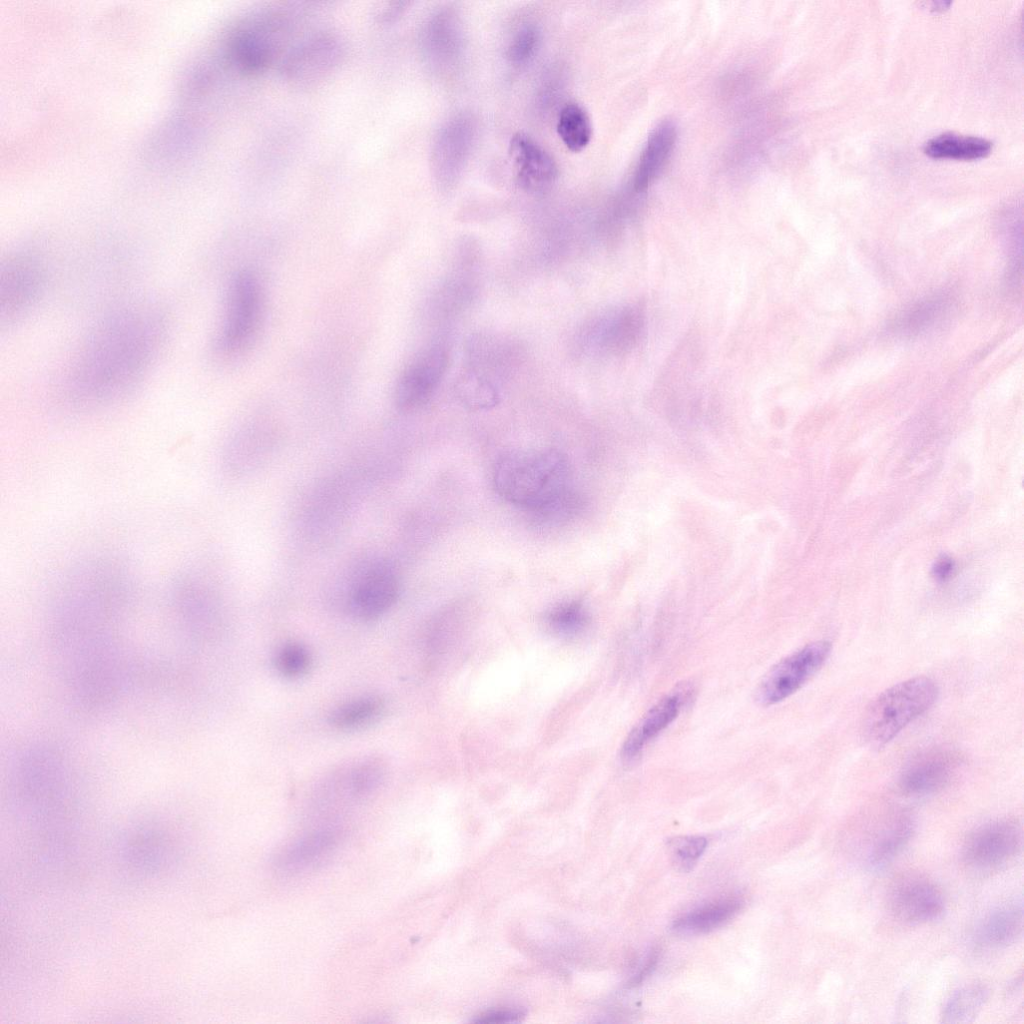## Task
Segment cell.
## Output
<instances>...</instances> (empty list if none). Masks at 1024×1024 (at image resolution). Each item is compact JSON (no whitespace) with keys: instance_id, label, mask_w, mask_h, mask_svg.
I'll return each instance as SVG.
<instances>
[{"instance_id":"6da1fadb","label":"cell","mask_w":1024,"mask_h":1024,"mask_svg":"<svg viewBox=\"0 0 1024 1024\" xmlns=\"http://www.w3.org/2000/svg\"><path fill=\"white\" fill-rule=\"evenodd\" d=\"M163 313L147 304L104 315L73 355L63 379L64 396L79 408H100L129 396L148 376L165 343Z\"/></svg>"},{"instance_id":"7a4b0ae2","label":"cell","mask_w":1024,"mask_h":1024,"mask_svg":"<svg viewBox=\"0 0 1024 1024\" xmlns=\"http://www.w3.org/2000/svg\"><path fill=\"white\" fill-rule=\"evenodd\" d=\"M500 497L530 514L544 510L573 491L566 457L553 449H522L503 454L493 471Z\"/></svg>"},{"instance_id":"3957f363","label":"cell","mask_w":1024,"mask_h":1024,"mask_svg":"<svg viewBox=\"0 0 1024 1024\" xmlns=\"http://www.w3.org/2000/svg\"><path fill=\"white\" fill-rule=\"evenodd\" d=\"M291 20L286 11L269 9L238 24L229 34L225 53L229 63L247 76L265 72L286 52Z\"/></svg>"},{"instance_id":"277c9868","label":"cell","mask_w":1024,"mask_h":1024,"mask_svg":"<svg viewBox=\"0 0 1024 1024\" xmlns=\"http://www.w3.org/2000/svg\"><path fill=\"white\" fill-rule=\"evenodd\" d=\"M937 696L936 683L925 676L913 677L888 688L873 700L864 714L865 741L875 748L885 746L927 711Z\"/></svg>"},{"instance_id":"5b68a950","label":"cell","mask_w":1024,"mask_h":1024,"mask_svg":"<svg viewBox=\"0 0 1024 1024\" xmlns=\"http://www.w3.org/2000/svg\"><path fill=\"white\" fill-rule=\"evenodd\" d=\"M47 281L43 257L34 248H16L1 263L0 318L4 326L14 325L37 306Z\"/></svg>"},{"instance_id":"8992f818","label":"cell","mask_w":1024,"mask_h":1024,"mask_svg":"<svg viewBox=\"0 0 1024 1024\" xmlns=\"http://www.w3.org/2000/svg\"><path fill=\"white\" fill-rule=\"evenodd\" d=\"M343 597L349 613L363 621L389 611L400 593V578L388 559L373 557L352 567L345 576Z\"/></svg>"},{"instance_id":"52a82bcc","label":"cell","mask_w":1024,"mask_h":1024,"mask_svg":"<svg viewBox=\"0 0 1024 1024\" xmlns=\"http://www.w3.org/2000/svg\"><path fill=\"white\" fill-rule=\"evenodd\" d=\"M344 56L345 45L340 36L319 30L289 46L279 61L278 69L286 83L307 88L329 77Z\"/></svg>"},{"instance_id":"ba28073f","label":"cell","mask_w":1024,"mask_h":1024,"mask_svg":"<svg viewBox=\"0 0 1024 1024\" xmlns=\"http://www.w3.org/2000/svg\"><path fill=\"white\" fill-rule=\"evenodd\" d=\"M261 310V288L250 271L236 273L229 283L215 349L221 356L240 352L255 332Z\"/></svg>"},{"instance_id":"9c48e42d","label":"cell","mask_w":1024,"mask_h":1024,"mask_svg":"<svg viewBox=\"0 0 1024 1024\" xmlns=\"http://www.w3.org/2000/svg\"><path fill=\"white\" fill-rule=\"evenodd\" d=\"M1023 832L1014 819H997L980 825L966 838L962 860L971 872L991 874L1006 867L1021 852Z\"/></svg>"},{"instance_id":"30bf717a","label":"cell","mask_w":1024,"mask_h":1024,"mask_svg":"<svg viewBox=\"0 0 1024 1024\" xmlns=\"http://www.w3.org/2000/svg\"><path fill=\"white\" fill-rule=\"evenodd\" d=\"M830 652L831 643L819 640L778 662L759 683L757 702L769 706L795 693L822 667Z\"/></svg>"},{"instance_id":"8fae6325","label":"cell","mask_w":1024,"mask_h":1024,"mask_svg":"<svg viewBox=\"0 0 1024 1024\" xmlns=\"http://www.w3.org/2000/svg\"><path fill=\"white\" fill-rule=\"evenodd\" d=\"M888 907L899 921L920 925L940 919L946 902L933 881L919 874H907L895 880L890 887Z\"/></svg>"},{"instance_id":"7c38bea8","label":"cell","mask_w":1024,"mask_h":1024,"mask_svg":"<svg viewBox=\"0 0 1024 1024\" xmlns=\"http://www.w3.org/2000/svg\"><path fill=\"white\" fill-rule=\"evenodd\" d=\"M960 754L950 748H931L920 752L904 766L899 785L910 796H925L944 788L962 766Z\"/></svg>"},{"instance_id":"4fadbf2b","label":"cell","mask_w":1024,"mask_h":1024,"mask_svg":"<svg viewBox=\"0 0 1024 1024\" xmlns=\"http://www.w3.org/2000/svg\"><path fill=\"white\" fill-rule=\"evenodd\" d=\"M448 365L445 349L435 345L420 353L404 370L395 390V402L404 411L425 404L440 383Z\"/></svg>"},{"instance_id":"5bb4252c","label":"cell","mask_w":1024,"mask_h":1024,"mask_svg":"<svg viewBox=\"0 0 1024 1024\" xmlns=\"http://www.w3.org/2000/svg\"><path fill=\"white\" fill-rule=\"evenodd\" d=\"M509 155L517 181L526 191L542 193L555 183L558 176L555 160L529 135L514 134L509 143Z\"/></svg>"},{"instance_id":"9a60e30c","label":"cell","mask_w":1024,"mask_h":1024,"mask_svg":"<svg viewBox=\"0 0 1024 1024\" xmlns=\"http://www.w3.org/2000/svg\"><path fill=\"white\" fill-rule=\"evenodd\" d=\"M342 832L334 826L315 828L292 840L275 857L273 865L282 874L305 872L321 864L338 847Z\"/></svg>"},{"instance_id":"2e32d148","label":"cell","mask_w":1024,"mask_h":1024,"mask_svg":"<svg viewBox=\"0 0 1024 1024\" xmlns=\"http://www.w3.org/2000/svg\"><path fill=\"white\" fill-rule=\"evenodd\" d=\"M1022 933L1023 904L1016 899L985 915L976 928L974 940L979 948L996 950L1017 942Z\"/></svg>"},{"instance_id":"e0dca14e","label":"cell","mask_w":1024,"mask_h":1024,"mask_svg":"<svg viewBox=\"0 0 1024 1024\" xmlns=\"http://www.w3.org/2000/svg\"><path fill=\"white\" fill-rule=\"evenodd\" d=\"M915 825L912 815L906 812L889 817L871 840L867 864L873 869H882L891 863L910 842Z\"/></svg>"},{"instance_id":"ac0fdd59","label":"cell","mask_w":1024,"mask_h":1024,"mask_svg":"<svg viewBox=\"0 0 1024 1024\" xmlns=\"http://www.w3.org/2000/svg\"><path fill=\"white\" fill-rule=\"evenodd\" d=\"M682 697L671 694L656 703L626 737L621 756L629 762L641 753L645 745L663 731L679 714Z\"/></svg>"},{"instance_id":"d6986e66","label":"cell","mask_w":1024,"mask_h":1024,"mask_svg":"<svg viewBox=\"0 0 1024 1024\" xmlns=\"http://www.w3.org/2000/svg\"><path fill=\"white\" fill-rule=\"evenodd\" d=\"M675 141L676 128L672 122H662L653 130L635 170L636 190L645 189L658 176L672 153Z\"/></svg>"},{"instance_id":"ffe728a7","label":"cell","mask_w":1024,"mask_h":1024,"mask_svg":"<svg viewBox=\"0 0 1024 1024\" xmlns=\"http://www.w3.org/2000/svg\"><path fill=\"white\" fill-rule=\"evenodd\" d=\"M742 905V900L737 897L708 903L676 919L672 929L685 935L710 932L733 918Z\"/></svg>"},{"instance_id":"44dd1931","label":"cell","mask_w":1024,"mask_h":1024,"mask_svg":"<svg viewBox=\"0 0 1024 1024\" xmlns=\"http://www.w3.org/2000/svg\"><path fill=\"white\" fill-rule=\"evenodd\" d=\"M643 327L642 313L636 308H626L603 319L596 328L598 344L611 351H621L632 346Z\"/></svg>"},{"instance_id":"7402d4cb","label":"cell","mask_w":1024,"mask_h":1024,"mask_svg":"<svg viewBox=\"0 0 1024 1024\" xmlns=\"http://www.w3.org/2000/svg\"><path fill=\"white\" fill-rule=\"evenodd\" d=\"M387 766L383 758L378 756L365 757L349 769L339 780V791L342 796L359 799L374 793L384 782Z\"/></svg>"},{"instance_id":"603a6c76","label":"cell","mask_w":1024,"mask_h":1024,"mask_svg":"<svg viewBox=\"0 0 1024 1024\" xmlns=\"http://www.w3.org/2000/svg\"><path fill=\"white\" fill-rule=\"evenodd\" d=\"M992 143L987 139L955 133H943L930 139L924 152L937 159L975 160L987 156Z\"/></svg>"},{"instance_id":"cb8c5ba5","label":"cell","mask_w":1024,"mask_h":1024,"mask_svg":"<svg viewBox=\"0 0 1024 1024\" xmlns=\"http://www.w3.org/2000/svg\"><path fill=\"white\" fill-rule=\"evenodd\" d=\"M990 997L987 985L979 982L964 985L955 990L946 1001L942 1011L944 1023L972 1022Z\"/></svg>"},{"instance_id":"d4e9b609","label":"cell","mask_w":1024,"mask_h":1024,"mask_svg":"<svg viewBox=\"0 0 1024 1024\" xmlns=\"http://www.w3.org/2000/svg\"><path fill=\"white\" fill-rule=\"evenodd\" d=\"M385 703L378 696H364L350 700L335 708L329 723L340 730H356L377 721L383 714Z\"/></svg>"},{"instance_id":"484cf974","label":"cell","mask_w":1024,"mask_h":1024,"mask_svg":"<svg viewBox=\"0 0 1024 1024\" xmlns=\"http://www.w3.org/2000/svg\"><path fill=\"white\" fill-rule=\"evenodd\" d=\"M557 131L563 143L572 151H580L590 141L592 126L586 110L577 103H567L560 110Z\"/></svg>"},{"instance_id":"4316f807","label":"cell","mask_w":1024,"mask_h":1024,"mask_svg":"<svg viewBox=\"0 0 1024 1024\" xmlns=\"http://www.w3.org/2000/svg\"><path fill=\"white\" fill-rule=\"evenodd\" d=\"M458 399L473 410H486L497 405L499 394L496 387L477 372L462 374L455 383Z\"/></svg>"},{"instance_id":"83f0119b","label":"cell","mask_w":1024,"mask_h":1024,"mask_svg":"<svg viewBox=\"0 0 1024 1024\" xmlns=\"http://www.w3.org/2000/svg\"><path fill=\"white\" fill-rule=\"evenodd\" d=\"M947 306V298L943 295L928 297L913 305L896 322L897 331L904 334H915L932 325Z\"/></svg>"},{"instance_id":"f1b7e54d","label":"cell","mask_w":1024,"mask_h":1024,"mask_svg":"<svg viewBox=\"0 0 1024 1024\" xmlns=\"http://www.w3.org/2000/svg\"><path fill=\"white\" fill-rule=\"evenodd\" d=\"M588 612L580 600L561 602L550 609L546 615L548 625L556 632L565 635L576 634L588 622Z\"/></svg>"},{"instance_id":"f546056e","label":"cell","mask_w":1024,"mask_h":1024,"mask_svg":"<svg viewBox=\"0 0 1024 1024\" xmlns=\"http://www.w3.org/2000/svg\"><path fill=\"white\" fill-rule=\"evenodd\" d=\"M274 662L282 676L298 678L308 672L312 658L306 646L298 642H289L277 650Z\"/></svg>"},{"instance_id":"4dcf8cb0","label":"cell","mask_w":1024,"mask_h":1024,"mask_svg":"<svg viewBox=\"0 0 1024 1024\" xmlns=\"http://www.w3.org/2000/svg\"><path fill=\"white\" fill-rule=\"evenodd\" d=\"M706 846L707 840L702 836L676 837L668 842L672 862L681 871L693 868Z\"/></svg>"},{"instance_id":"1f68e13d","label":"cell","mask_w":1024,"mask_h":1024,"mask_svg":"<svg viewBox=\"0 0 1024 1024\" xmlns=\"http://www.w3.org/2000/svg\"><path fill=\"white\" fill-rule=\"evenodd\" d=\"M539 42V32L533 25L521 27L513 36L509 47L508 56L514 62H523L529 59L535 52Z\"/></svg>"},{"instance_id":"d6a6232c","label":"cell","mask_w":1024,"mask_h":1024,"mask_svg":"<svg viewBox=\"0 0 1024 1024\" xmlns=\"http://www.w3.org/2000/svg\"><path fill=\"white\" fill-rule=\"evenodd\" d=\"M659 949L652 948L644 963L640 966L638 972L631 978L628 986L633 987L639 985L651 972L655 969L659 959Z\"/></svg>"},{"instance_id":"836d02e7","label":"cell","mask_w":1024,"mask_h":1024,"mask_svg":"<svg viewBox=\"0 0 1024 1024\" xmlns=\"http://www.w3.org/2000/svg\"><path fill=\"white\" fill-rule=\"evenodd\" d=\"M521 1015V1012L515 1010H497L483 1014L475 1021L484 1023L513 1022L518 1020Z\"/></svg>"},{"instance_id":"e575fe53","label":"cell","mask_w":1024,"mask_h":1024,"mask_svg":"<svg viewBox=\"0 0 1024 1024\" xmlns=\"http://www.w3.org/2000/svg\"><path fill=\"white\" fill-rule=\"evenodd\" d=\"M406 3L403 2H392L379 8L376 12V20L378 23L387 24L394 21L404 10Z\"/></svg>"},{"instance_id":"d590c367","label":"cell","mask_w":1024,"mask_h":1024,"mask_svg":"<svg viewBox=\"0 0 1024 1024\" xmlns=\"http://www.w3.org/2000/svg\"><path fill=\"white\" fill-rule=\"evenodd\" d=\"M954 567L953 559L947 555H942L935 561L932 567V574L936 580L945 581L952 574Z\"/></svg>"}]
</instances>
